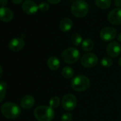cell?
<instances>
[{"mask_svg":"<svg viewBox=\"0 0 121 121\" xmlns=\"http://www.w3.org/2000/svg\"><path fill=\"white\" fill-rule=\"evenodd\" d=\"M1 112L4 117L7 119H16L22 112L20 107L12 102H7L4 103L1 107Z\"/></svg>","mask_w":121,"mask_h":121,"instance_id":"6da1fadb","label":"cell"},{"mask_svg":"<svg viewBox=\"0 0 121 121\" xmlns=\"http://www.w3.org/2000/svg\"><path fill=\"white\" fill-rule=\"evenodd\" d=\"M34 114L39 121H51L54 117V111L53 108L47 105L36 107L34 111Z\"/></svg>","mask_w":121,"mask_h":121,"instance_id":"7a4b0ae2","label":"cell"},{"mask_svg":"<svg viewBox=\"0 0 121 121\" xmlns=\"http://www.w3.org/2000/svg\"><path fill=\"white\" fill-rule=\"evenodd\" d=\"M71 12L77 18L86 17L88 12V4L84 0H76L71 5Z\"/></svg>","mask_w":121,"mask_h":121,"instance_id":"3957f363","label":"cell"},{"mask_svg":"<svg viewBox=\"0 0 121 121\" xmlns=\"http://www.w3.org/2000/svg\"><path fill=\"white\" fill-rule=\"evenodd\" d=\"M90 84L91 83L89 78L83 75L76 76L71 83V88L78 92H82L87 90L89 88Z\"/></svg>","mask_w":121,"mask_h":121,"instance_id":"277c9868","label":"cell"},{"mask_svg":"<svg viewBox=\"0 0 121 121\" xmlns=\"http://www.w3.org/2000/svg\"><path fill=\"white\" fill-rule=\"evenodd\" d=\"M61 58L66 64H74L80 58V52L76 48H68L62 52Z\"/></svg>","mask_w":121,"mask_h":121,"instance_id":"5b68a950","label":"cell"},{"mask_svg":"<svg viewBox=\"0 0 121 121\" xmlns=\"http://www.w3.org/2000/svg\"><path fill=\"white\" fill-rule=\"evenodd\" d=\"M61 104L64 109L68 111H71L74 110L76 107L77 99L74 95L68 93L63 97L61 100Z\"/></svg>","mask_w":121,"mask_h":121,"instance_id":"8992f818","label":"cell"},{"mask_svg":"<svg viewBox=\"0 0 121 121\" xmlns=\"http://www.w3.org/2000/svg\"><path fill=\"white\" fill-rule=\"evenodd\" d=\"M81 63L86 68H93L98 64V57L93 53H87L81 57Z\"/></svg>","mask_w":121,"mask_h":121,"instance_id":"52a82bcc","label":"cell"},{"mask_svg":"<svg viewBox=\"0 0 121 121\" xmlns=\"http://www.w3.org/2000/svg\"><path fill=\"white\" fill-rule=\"evenodd\" d=\"M117 35V31L111 26H106L102 29L100 31V39L104 41H110L115 39Z\"/></svg>","mask_w":121,"mask_h":121,"instance_id":"ba28073f","label":"cell"},{"mask_svg":"<svg viewBox=\"0 0 121 121\" xmlns=\"http://www.w3.org/2000/svg\"><path fill=\"white\" fill-rule=\"evenodd\" d=\"M108 21L112 25L121 24V8H115L108 14Z\"/></svg>","mask_w":121,"mask_h":121,"instance_id":"9c48e42d","label":"cell"},{"mask_svg":"<svg viewBox=\"0 0 121 121\" xmlns=\"http://www.w3.org/2000/svg\"><path fill=\"white\" fill-rule=\"evenodd\" d=\"M22 9L26 14L33 15L37 12L39 6L31 0H26L22 4Z\"/></svg>","mask_w":121,"mask_h":121,"instance_id":"30bf717a","label":"cell"},{"mask_svg":"<svg viewBox=\"0 0 121 121\" xmlns=\"http://www.w3.org/2000/svg\"><path fill=\"white\" fill-rule=\"evenodd\" d=\"M106 51L107 53L109 55V56L112 58L117 57L119 56V54L121 52L120 45L116 41H112L108 45Z\"/></svg>","mask_w":121,"mask_h":121,"instance_id":"8fae6325","label":"cell"},{"mask_svg":"<svg viewBox=\"0 0 121 121\" xmlns=\"http://www.w3.org/2000/svg\"><path fill=\"white\" fill-rule=\"evenodd\" d=\"M24 45H25V43L23 39L14 38L9 41L8 46H9V48L11 51L14 52H18L24 47Z\"/></svg>","mask_w":121,"mask_h":121,"instance_id":"7c38bea8","label":"cell"},{"mask_svg":"<svg viewBox=\"0 0 121 121\" xmlns=\"http://www.w3.org/2000/svg\"><path fill=\"white\" fill-rule=\"evenodd\" d=\"M14 17L12 11L7 7H0V21L3 22H9Z\"/></svg>","mask_w":121,"mask_h":121,"instance_id":"4fadbf2b","label":"cell"},{"mask_svg":"<svg viewBox=\"0 0 121 121\" xmlns=\"http://www.w3.org/2000/svg\"><path fill=\"white\" fill-rule=\"evenodd\" d=\"M73 27V22L70 18H64L59 22V28L64 32L70 31Z\"/></svg>","mask_w":121,"mask_h":121,"instance_id":"5bb4252c","label":"cell"},{"mask_svg":"<svg viewBox=\"0 0 121 121\" xmlns=\"http://www.w3.org/2000/svg\"><path fill=\"white\" fill-rule=\"evenodd\" d=\"M35 100L32 95H25L21 100V106L24 109H29L34 106Z\"/></svg>","mask_w":121,"mask_h":121,"instance_id":"9a60e30c","label":"cell"},{"mask_svg":"<svg viewBox=\"0 0 121 121\" xmlns=\"http://www.w3.org/2000/svg\"><path fill=\"white\" fill-rule=\"evenodd\" d=\"M47 65L51 70L56 71L60 68V60L55 56L50 57L47 60Z\"/></svg>","mask_w":121,"mask_h":121,"instance_id":"2e32d148","label":"cell"},{"mask_svg":"<svg viewBox=\"0 0 121 121\" xmlns=\"http://www.w3.org/2000/svg\"><path fill=\"white\" fill-rule=\"evenodd\" d=\"M94 47V43L93 41L90 39H86L83 41L81 43V48L84 51H91Z\"/></svg>","mask_w":121,"mask_h":121,"instance_id":"e0dca14e","label":"cell"},{"mask_svg":"<svg viewBox=\"0 0 121 121\" xmlns=\"http://www.w3.org/2000/svg\"><path fill=\"white\" fill-rule=\"evenodd\" d=\"M96 6L100 9H107L111 5V0H95Z\"/></svg>","mask_w":121,"mask_h":121,"instance_id":"ac0fdd59","label":"cell"},{"mask_svg":"<svg viewBox=\"0 0 121 121\" xmlns=\"http://www.w3.org/2000/svg\"><path fill=\"white\" fill-rule=\"evenodd\" d=\"M71 41L74 46H78L83 42V39L81 35L78 33H74L73 34H72L71 37Z\"/></svg>","mask_w":121,"mask_h":121,"instance_id":"d6986e66","label":"cell"},{"mask_svg":"<svg viewBox=\"0 0 121 121\" xmlns=\"http://www.w3.org/2000/svg\"><path fill=\"white\" fill-rule=\"evenodd\" d=\"M62 76L66 78H71L74 75V71L71 67L69 66H66L62 69L61 71Z\"/></svg>","mask_w":121,"mask_h":121,"instance_id":"ffe728a7","label":"cell"},{"mask_svg":"<svg viewBox=\"0 0 121 121\" xmlns=\"http://www.w3.org/2000/svg\"><path fill=\"white\" fill-rule=\"evenodd\" d=\"M7 89V83L4 81H0V103L4 100L6 95Z\"/></svg>","mask_w":121,"mask_h":121,"instance_id":"44dd1931","label":"cell"},{"mask_svg":"<svg viewBox=\"0 0 121 121\" xmlns=\"http://www.w3.org/2000/svg\"><path fill=\"white\" fill-rule=\"evenodd\" d=\"M49 105H50V107H51L52 108H57L60 105V99H59V98L57 97V96L52 97L49 100Z\"/></svg>","mask_w":121,"mask_h":121,"instance_id":"7402d4cb","label":"cell"},{"mask_svg":"<svg viewBox=\"0 0 121 121\" xmlns=\"http://www.w3.org/2000/svg\"><path fill=\"white\" fill-rule=\"evenodd\" d=\"M101 65L104 67H110L112 65V60L108 57H104L101 59Z\"/></svg>","mask_w":121,"mask_h":121,"instance_id":"603a6c76","label":"cell"},{"mask_svg":"<svg viewBox=\"0 0 121 121\" xmlns=\"http://www.w3.org/2000/svg\"><path fill=\"white\" fill-rule=\"evenodd\" d=\"M39 9L42 12H46L49 9V5L48 3L45 2H41L39 5Z\"/></svg>","mask_w":121,"mask_h":121,"instance_id":"cb8c5ba5","label":"cell"},{"mask_svg":"<svg viewBox=\"0 0 121 121\" xmlns=\"http://www.w3.org/2000/svg\"><path fill=\"white\" fill-rule=\"evenodd\" d=\"M73 115L70 112H66L61 116V121H72Z\"/></svg>","mask_w":121,"mask_h":121,"instance_id":"d4e9b609","label":"cell"},{"mask_svg":"<svg viewBox=\"0 0 121 121\" xmlns=\"http://www.w3.org/2000/svg\"><path fill=\"white\" fill-rule=\"evenodd\" d=\"M114 4L117 8H121V0H114Z\"/></svg>","mask_w":121,"mask_h":121,"instance_id":"484cf974","label":"cell"},{"mask_svg":"<svg viewBox=\"0 0 121 121\" xmlns=\"http://www.w3.org/2000/svg\"><path fill=\"white\" fill-rule=\"evenodd\" d=\"M8 3V0H0V5L2 7H5V6Z\"/></svg>","mask_w":121,"mask_h":121,"instance_id":"4316f807","label":"cell"},{"mask_svg":"<svg viewBox=\"0 0 121 121\" xmlns=\"http://www.w3.org/2000/svg\"><path fill=\"white\" fill-rule=\"evenodd\" d=\"M47 1L50 3V4H58L61 0H47Z\"/></svg>","mask_w":121,"mask_h":121,"instance_id":"83f0119b","label":"cell"},{"mask_svg":"<svg viewBox=\"0 0 121 121\" xmlns=\"http://www.w3.org/2000/svg\"><path fill=\"white\" fill-rule=\"evenodd\" d=\"M11 1L15 4H19L23 2V0H11Z\"/></svg>","mask_w":121,"mask_h":121,"instance_id":"f1b7e54d","label":"cell"},{"mask_svg":"<svg viewBox=\"0 0 121 121\" xmlns=\"http://www.w3.org/2000/svg\"><path fill=\"white\" fill-rule=\"evenodd\" d=\"M3 73H4V71H3V68L2 66L0 65V78H1L3 75Z\"/></svg>","mask_w":121,"mask_h":121,"instance_id":"f546056e","label":"cell"},{"mask_svg":"<svg viewBox=\"0 0 121 121\" xmlns=\"http://www.w3.org/2000/svg\"><path fill=\"white\" fill-rule=\"evenodd\" d=\"M117 39L118 41L121 42V33H120L118 35H117Z\"/></svg>","mask_w":121,"mask_h":121,"instance_id":"4dcf8cb0","label":"cell"},{"mask_svg":"<svg viewBox=\"0 0 121 121\" xmlns=\"http://www.w3.org/2000/svg\"><path fill=\"white\" fill-rule=\"evenodd\" d=\"M118 64H119L120 66L121 67V57H120V59H119V61H118Z\"/></svg>","mask_w":121,"mask_h":121,"instance_id":"1f68e13d","label":"cell"}]
</instances>
